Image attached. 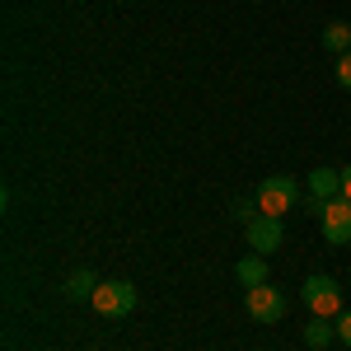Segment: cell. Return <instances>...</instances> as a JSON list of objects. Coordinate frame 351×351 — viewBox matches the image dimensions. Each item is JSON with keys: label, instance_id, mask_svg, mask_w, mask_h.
Wrapping results in <instances>:
<instances>
[{"label": "cell", "instance_id": "1", "mask_svg": "<svg viewBox=\"0 0 351 351\" xmlns=\"http://www.w3.org/2000/svg\"><path fill=\"white\" fill-rule=\"evenodd\" d=\"M295 202H300V188H295V178H286V173L263 178L258 192H253V206H258L263 216H291V206H295Z\"/></svg>", "mask_w": 351, "mask_h": 351}, {"label": "cell", "instance_id": "2", "mask_svg": "<svg viewBox=\"0 0 351 351\" xmlns=\"http://www.w3.org/2000/svg\"><path fill=\"white\" fill-rule=\"evenodd\" d=\"M300 300H304V309L319 314V319H337V314H342V286H337L332 276H304Z\"/></svg>", "mask_w": 351, "mask_h": 351}, {"label": "cell", "instance_id": "3", "mask_svg": "<svg viewBox=\"0 0 351 351\" xmlns=\"http://www.w3.org/2000/svg\"><path fill=\"white\" fill-rule=\"evenodd\" d=\"M243 309H248V319L253 324H281L286 319V295L276 291V286H253V291H243Z\"/></svg>", "mask_w": 351, "mask_h": 351}, {"label": "cell", "instance_id": "4", "mask_svg": "<svg viewBox=\"0 0 351 351\" xmlns=\"http://www.w3.org/2000/svg\"><path fill=\"white\" fill-rule=\"evenodd\" d=\"M99 314H108V319H127L136 309V286L132 281H99V291L89 300Z\"/></svg>", "mask_w": 351, "mask_h": 351}, {"label": "cell", "instance_id": "5", "mask_svg": "<svg viewBox=\"0 0 351 351\" xmlns=\"http://www.w3.org/2000/svg\"><path fill=\"white\" fill-rule=\"evenodd\" d=\"M319 230H324L328 243H351V202H347V197L324 202V211H319Z\"/></svg>", "mask_w": 351, "mask_h": 351}, {"label": "cell", "instance_id": "6", "mask_svg": "<svg viewBox=\"0 0 351 351\" xmlns=\"http://www.w3.org/2000/svg\"><path fill=\"white\" fill-rule=\"evenodd\" d=\"M337 197H342V169H314V173H309V197H304V202H309V211H314V216H319V211H324V202H337Z\"/></svg>", "mask_w": 351, "mask_h": 351}, {"label": "cell", "instance_id": "7", "mask_svg": "<svg viewBox=\"0 0 351 351\" xmlns=\"http://www.w3.org/2000/svg\"><path fill=\"white\" fill-rule=\"evenodd\" d=\"M248 230V243H253V253H276L281 248V239H286V230H281V216H258L243 225Z\"/></svg>", "mask_w": 351, "mask_h": 351}, {"label": "cell", "instance_id": "8", "mask_svg": "<svg viewBox=\"0 0 351 351\" xmlns=\"http://www.w3.org/2000/svg\"><path fill=\"white\" fill-rule=\"evenodd\" d=\"M332 337H337V324H332V319H319V314H314V319L304 324V347L319 351V347H328Z\"/></svg>", "mask_w": 351, "mask_h": 351}, {"label": "cell", "instance_id": "9", "mask_svg": "<svg viewBox=\"0 0 351 351\" xmlns=\"http://www.w3.org/2000/svg\"><path fill=\"white\" fill-rule=\"evenodd\" d=\"M234 276L243 281V291H253V286H267V258H243Z\"/></svg>", "mask_w": 351, "mask_h": 351}, {"label": "cell", "instance_id": "10", "mask_svg": "<svg viewBox=\"0 0 351 351\" xmlns=\"http://www.w3.org/2000/svg\"><path fill=\"white\" fill-rule=\"evenodd\" d=\"M94 291H99V276L89 267H80L71 281H66V300H94Z\"/></svg>", "mask_w": 351, "mask_h": 351}, {"label": "cell", "instance_id": "11", "mask_svg": "<svg viewBox=\"0 0 351 351\" xmlns=\"http://www.w3.org/2000/svg\"><path fill=\"white\" fill-rule=\"evenodd\" d=\"M324 47L328 52H351V24H342V19H332V24L324 28Z\"/></svg>", "mask_w": 351, "mask_h": 351}, {"label": "cell", "instance_id": "12", "mask_svg": "<svg viewBox=\"0 0 351 351\" xmlns=\"http://www.w3.org/2000/svg\"><path fill=\"white\" fill-rule=\"evenodd\" d=\"M332 324H337V342H347V347H351V309H342Z\"/></svg>", "mask_w": 351, "mask_h": 351}, {"label": "cell", "instance_id": "13", "mask_svg": "<svg viewBox=\"0 0 351 351\" xmlns=\"http://www.w3.org/2000/svg\"><path fill=\"white\" fill-rule=\"evenodd\" d=\"M337 84H342V89H351V52L337 56Z\"/></svg>", "mask_w": 351, "mask_h": 351}, {"label": "cell", "instance_id": "14", "mask_svg": "<svg viewBox=\"0 0 351 351\" xmlns=\"http://www.w3.org/2000/svg\"><path fill=\"white\" fill-rule=\"evenodd\" d=\"M342 197H347V202H351V164H347V169H342Z\"/></svg>", "mask_w": 351, "mask_h": 351}]
</instances>
